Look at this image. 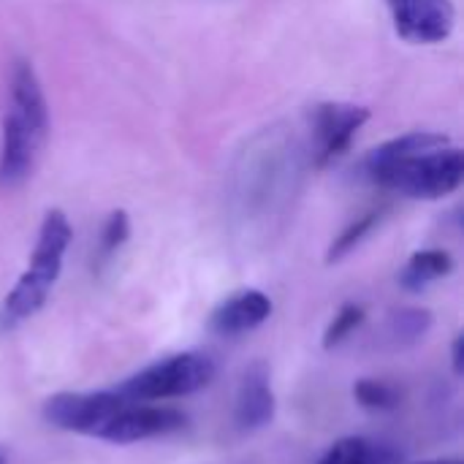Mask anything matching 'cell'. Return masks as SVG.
<instances>
[{
  "label": "cell",
  "mask_w": 464,
  "mask_h": 464,
  "mask_svg": "<svg viewBox=\"0 0 464 464\" xmlns=\"http://www.w3.org/2000/svg\"><path fill=\"white\" fill-rule=\"evenodd\" d=\"M310 144L294 125L258 130L237 155L228 174L231 218L247 231H266L283 220L304 182Z\"/></svg>",
  "instance_id": "6da1fadb"
},
{
  "label": "cell",
  "mask_w": 464,
  "mask_h": 464,
  "mask_svg": "<svg viewBox=\"0 0 464 464\" xmlns=\"http://www.w3.org/2000/svg\"><path fill=\"white\" fill-rule=\"evenodd\" d=\"M49 139V106L35 68L16 60L8 79V109L0 133V185L27 182Z\"/></svg>",
  "instance_id": "7a4b0ae2"
},
{
  "label": "cell",
  "mask_w": 464,
  "mask_h": 464,
  "mask_svg": "<svg viewBox=\"0 0 464 464\" xmlns=\"http://www.w3.org/2000/svg\"><path fill=\"white\" fill-rule=\"evenodd\" d=\"M73 228L63 209H49L38 228V239L30 256L27 269L19 275L14 288L5 294L0 304V329H16L27 318H33L49 299L54 283L60 280L65 253L71 247Z\"/></svg>",
  "instance_id": "3957f363"
},
{
  "label": "cell",
  "mask_w": 464,
  "mask_h": 464,
  "mask_svg": "<svg viewBox=\"0 0 464 464\" xmlns=\"http://www.w3.org/2000/svg\"><path fill=\"white\" fill-rule=\"evenodd\" d=\"M364 171L383 190L400 193L405 198L438 201L459 190L464 179V152L449 141L443 147L413 152Z\"/></svg>",
  "instance_id": "277c9868"
},
{
  "label": "cell",
  "mask_w": 464,
  "mask_h": 464,
  "mask_svg": "<svg viewBox=\"0 0 464 464\" xmlns=\"http://www.w3.org/2000/svg\"><path fill=\"white\" fill-rule=\"evenodd\" d=\"M215 375H218L215 359L198 351H185V353L166 356L144 367L141 372L130 375L128 381H122L117 394L125 402L177 400V397H188V394L207 389L215 381Z\"/></svg>",
  "instance_id": "5b68a950"
},
{
  "label": "cell",
  "mask_w": 464,
  "mask_h": 464,
  "mask_svg": "<svg viewBox=\"0 0 464 464\" xmlns=\"http://www.w3.org/2000/svg\"><path fill=\"white\" fill-rule=\"evenodd\" d=\"M122 405L125 400L117 392H63L44 402L41 416L60 432L95 438Z\"/></svg>",
  "instance_id": "8992f818"
},
{
  "label": "cell",
  "mask_w": 464,
  "mask_h": 464,
  "mask_svg": "<svg viewBox=\"0 0 464 464\" xmlns=\"http://www.w3.org/2000/svg\"><path fill=\"white\" fill-rule=\"evenodd\" d=\"M367 120H370L367 106H356V103L315 106L310 120V141H307L313 169H326L334 160H340Z\"/></svg>",
  "instance_id": "52a82bcc"
},
{
  "label": "cell",
  "mask_w": 464,
  "mask_h": 464,
  "mask_svg": "<svg viewBox=\"0 0 464 464\" xmlns=\"http://www.w3.org/2000/svg\"><path fill=\"white\" fill-rule=\"evenodd\" d=\"M188 416L174 408H158V405H130L125 402L95 435L98 440L114 443V446H130L163 435H174L185 430Z\"/></svg>",
  "instance_id": "ba28073f"
},
{
  "label": "cell",
  "mask_w": 464,
  "mask_h": 464,
  "mask_svg": "<svg viewBox=\"0 0 464 464\" xmlns=\"http://www.w3.org/2000/svg\"><path fill=\"white\" fill-rule=\"evenodd\" d=\"M394 30L411 44H440L454 33L457 8L451 0H386Z\"/></svg>",
  "instance_id": "9c48e42d"
},
{
  "label": "cell",
  "mask_w": 464,
  "mask_h": 464,
  "mask_svg": "<svg viewBox=\"0 0 464 464\" xmlns=\"http://www.w3.org/2000/svg\"><path fill=\"white\" fill-rule=\"evenodd\" d=\"M275 392H272V372L266 362H253L242 378L234 397V424L239 432H258L275 421Z\"/></svg>",
  "instance_id": "30bf717a"
},
{
  "label": "cell",
  "mask_w": 464,
  "mask_h": 464,
  "mask_svg": "<svg viewBox=\"0 0 464 464\" xmlns=\"http://www.w3.org/2000/svg\"><path fill=\"white\" fill-rule=\"evenodd\" d=\"M272 315V299L264 291L245 288L223 299L209 315V332L218 337H237L258 329Z\"/></svg>",
  "instance_id": "8fae6325"
},
{
  "label": "cell",
  "mask_w": 464,
  "mask_h": 464,
  "mask_svg": "<svg viewBox=\"0 0 464 464\" xmlns=\"http://www.w3.org/2000/svg\"><path fill=\"white\" fill-rule=\"evenodd\" d=\"M315 464H402V451L372 438H343Z\"/></svg>",
  "instance_id": "7c38bea8"
},
{
  "label": "cell",
  "mask_w": 464,
  "mask_h": 464,
  "mask_svg": "<svg viewBox=\"0 0 464 464\" xmlns=\"http://www.w3.org/2000/svg\"><path fill=\"white\" fill-rule=\"evenodd\" d=\"M454 272V258L449 250L440 247H430V250H419L408 258V264L400 272V285L411 294H419L424 288H430L432 283L449 277Z\"/></svg>",
  "instance_id": "4fadbf2b"
},
{
  "label": "cell",
  "mask_w": 464,
  "mask_h": 464,
  "mask_svg": "<svg viewBox=\"0 0 464 464\" xmlns=\"http://www.w3.org/2000/svg\"><path fill=\"white\" fill-rule=\"evenodd\" d=\"M443 144H449V139L443 133L413 130V133L397 136V139L383 141L381 147H375L364 158V169H372V166H381V163H389V160H397V158H408L413 152H424V150H432V147H443Z\"/></svg>",
  "instance_id": "5bb4252c"
},
{
  "label": "cell",
  "mask_w": 464,
  "mask_h": 464,
  "mask_svg": "<svg viewBox=\"0 0 464 464\" xmlns=\"http://www.w3.org/2000/svg\"><path fill=\"white\" fill-rule=\"evenodd\" d=\"M432 329V313L424 307H402L394 310L386 321V340L394 348H408L421 343Z\"/></svg>",
  "instance_id": "9a60e30c"
},
{
  "label": "cell",
  "mask_w": 464,
  "mask_h": 464,
  "mask_svg": "<svg viewBox=\"0 0 464 464\" xmlns=\"http://www.w3.org/2000/svg\"><path fill=\"white\" fill-rule=\"evenodd\" d=\"M353 400L372 413H392L402 405V392L400 386L378 378H362L353 386Z\"/></svg>",
  "instance_id": "2e32d148"
},
{
  "label": "cell",
  "mask_w": 464,
  "mask_h": 464,
  "mask_svg": "<svg viewBox=\"0 0 464 464\" xmlns=\"http://www.w3.org/2000/svg\"><path fill=\"white\" fill-rule=\"evenodd\" d=\"M381 218H383V212H367V215L356 218L353 223H348V226L343 228V234L332 242V247H329V253H326V264H337V261H343L345 256H351V253L372 234V228L381 223Z\"/></svg>",
  "instance_id": "e0dca14e"
},
{
  "label": "cell",
  "mask_w": 464,
  "mask_h": 464,
  "mask_svg": "<svg viewBox=\"0 0 464 464\" xmlns=\"http://www.w3.org/2000/svg\"><path fill=\"white\" fill-rule=\"evenodd\" d=\"M130 237V220L122 209L111 212L98 237V264H109Z\"/></svg>",
  "instance_id": "ac0fdd59"
},
{
  "label": "cell",
  "mask_w": 464,
  "mask_h": 464,
  "mask_svg": "<svg viewBox=\"0 0 464 464\" xmlns=\"http://www.w3.org/2000/svg\"><path fill=\"white\" fill-rule=\"evenodd\" d=\"M364 318H367V310L362 304H353V302L343 304L337 310V315L332 318V324L326 326V332H324V348L332 351V348L343 345L364 324Z\"/></svg>",
  "instance_id": "d6986e66"
},
{
  "label": "cell",
  "mask_w": 464,
  "mask_h": 464,
  "mask_svg": "<svg viewBox=\"0 0 464 464\" xmlns=\"http://www.w3.org/2000/svg\"><path fill=\"white\" fill-rule=\"evenodd\" d=\"M451 367H454L457 378L464 372V337H457L451 345Z\"/></svg>",
  "instance_id": "ffe728a7"
},
{
  "label": "cell",
  "mask_w": 464,
  "mask_h": 464,
  "mask_svg": "<svg viewBox=\"0 0 464 464\" xmlns=\"http://www.w3.org/2000/svg\"><path fill=\"white\" fill-rule=\"evenodd\" d=\"M413 464H464L462 459H427V462H413Z\"/></svg>",
  "instance_id": "44dd1931"
},
{
  "label": "cell",
  "mask_w": 464,
  "mask_h": 464,
  "mask_svg": "<svg viewBox=\"0 0 464 464\" xmlns=\"http://www.w3.org/2000/svg\"><path fill=\"white\" fill-rule=\"evenodd\" d=\"M0 464H5V462H3V457H0Z\"/></svg>",
  "instance_id": "7402d4cb"
}]
</instances>
